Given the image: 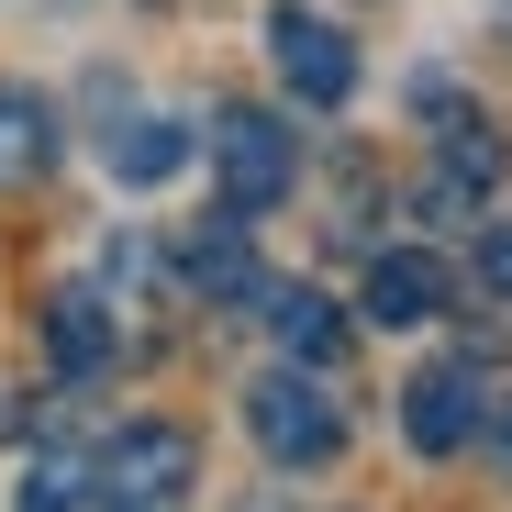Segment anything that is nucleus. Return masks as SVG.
I'll list each match as a JSON object with an SVG mask.
<instances>
[{"label":"nucleus","mask_w":512,"mask_h":512,"mask_svg":"<svg viewBox=\"0 0 512 512\" xmlns=\"http://www.w3.org/2000/svg\"><path fill=\"white\" fill-rule=\"evenodd\" d=\"M190 479H201L190 423H123L101 446V512H190Z\"/></svg>","instance_id":"1"},{"label":"nucleus","mask_w":512,"mask_h":512,"mask_svg":"<svg viewBox=\"0 0 512 512\" xmlns=\"http://www.w3.org/2000/svg\"><path fill=\"white\" fill-rule=\"evenodd\" d=\"M212 167H223V212L234 223H256V212H279L290 201V179H301V156H290V123H268V112H212Z\"/></svg>","instance_id":"2"},{"label":"nucleus","mask_w":512,"mask_h":512,"mask_svg":"<svg viewBox=\"0 0 512 512\" xmlns=\"http://www.w3.org/2000/svg\"><path fill=\"white\" fill-rule=\"evenodd\" d=\"M245 423H256V446H268L279 468H323L334 446H346V412L323 401L312 368H268V379L245 390Z\"/></svg>","instance_id":"3"},{"label":"nucleus","mask_w":512,"mask_h":512,"mask_svg":"<svg viewBox=\"0 0 512 512\" xmlns=\"http://www.w3.org/2000/svg\"><path fill=\"white\" fill-rule=\"evenodd\" d=\"M490 190H501V134H490L457 90H435V190H423L435 223H468Z\"/></svg>","instance_id":"4"},{"label":"nucleus","mask_w":512,"mask_h":512,"mask_svg":"<svg viewBox=\"0 0 512 512\" xmlns=\"http://www.w3.org/2000/svg\"><path fill=\"white\" fill-rule=\"evenodd\" d=\"M268 56H279V78H290L312 112H334V101L357 90V45L334 34L323 12H301V0H279V12H268Z\"/></svg>","instance_id":"5"},{"label":"nucleus","mask_w":512,"mask_h":512,"mask_svg":"<svg viewBox=\"0 0 512 512\" xmlns=\"http://www.w3.org/2000/svg\"><path fill=\"white\" fill-rule=\"evenodd\" d=\"M401 435H412L423 457H457V446L479 435V379H468V368H423V379L401 390Z\"/></svg>","instance_id":"6"},{"label":"nucleus","mask_w":512,"mask_h":512,"mask_svg":"<svg viewBox=\"0 0 512 512\" xmlns=\"http://www.w3.org/2000/svg\"><path fill=\"white\" fill-rule=\"evenodd\" d=\"M368 323H390V334H412V323H435L446 312V256H423V245H390L379 268H368V301H357Z\"/></svg>","instance_id":"7"},{"label":"nucleus","mask_w":512,"mask_h":512,"mask_svg":"<svg viewBox=\"0 0 512 512\" xmlns=\"http://www.w3.org/2000/svg\"><path fill=\"white\" fill-rule=\"evenodd\" d=\"M256 312H268V334L290 346V368H334V357H346V312H334L323 290H279V279H268Z\"/></svg>","instance_id":"8"},{"label":"nucleus","mask_w":512,"mask_h":512,"mask_svg":"<svg viewBox=\"0 0 512 512\" xmlns=\"http://www.w3.org/2000/svg\"><path fill=\"white\" fill-rule=\"evenodd\" d=\"M45 357L67 379H101L112 368V323H101V290H56L45 301Z\"/></svg>","instance_id":"9"},{"label":"nucleus","mask_w":512,"mask_h":512,"mask_svg":"<svg viewBox=\"0 0 512 512\" xmlns=\"http://www.w3.org/2000/svg\"><path fill=\"white\" fill-rule=\"evenodd\" d=\"M56 167V112L34 90H0V190H34Z\"/></svg>","instance_id":"10"},{"label":"nucleus","mask_w":512,"mask_h":512,"mask_svg":"<svg viewBox=\"0 0 512 512\" xmlns=\"http://www.w3.org/2000/svg\"><path fill=\"white\" fill-rule=\"evenodd\" d=\"M101 501V457H34L23 468V512H90Z\"/></svg>","instance_id":"11"},{"label":"nucleus","mask_w":512,"mask_h":512,"mask_svg":"<svg viewBox=\"0 0 512 512\" xmlns=\"http://www.w3.org/2000/svg\"><path fill=\"white\" fill-rule=\"evenodd\" d=\"M179 156H190V134L145 112V123H123V134H112V179H167Z\"/></svg>","instance_id":"12"},{"label":"nucleus","mask_w":512,"mask_h":512,"mask_svg":"<svg viewBox=\"0 0 512 512\" xmlns=\"http://www.w3.org/2000/svg\"><path fill=\"white\" fill-rule=\"evenodd\" d=\"M479 279H490V290H512V223H490V234H479Z\"/></svg>","instance_id":"13"},{"label":"nucleus","mask_w":512,"mask_h":512,"mask_svg":"<svg viewBox=\"0 0 512 512\" xmlns=\"http://www.w3.org/2000/svg\"><path fill=\"white\" fill-rule=\"evenodd\" d=\"M490 468H501V479H512V390H501V401H490Z\"/></svg>","instance_id":"14"}]
</instances>
